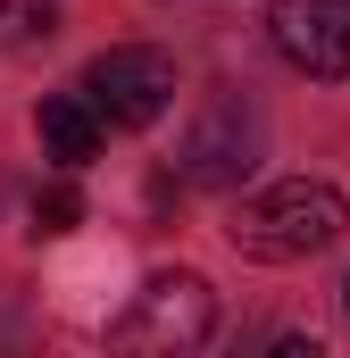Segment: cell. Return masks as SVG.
I'll return each mask as SVG.
<instances>
[{
	"label": "cell",
	"mask_w": 350,
	"mask_h": 358,
	"mask_svg": "<svg viewBox=\"0 0 350 358\" xmlns=\"http://www.w3.org/2000/svg\"><path fill=\"white\" fill-rule=\"evenodd\" d=\"M342 225H350V200L334 192V183L292 176V183L251 192V200L234 208L225 234H234L242 259H259V267H292V259H317L326 242H342Z\"/></svg>",
	"instance_id": "6da1fadb"
},
{
	"label": "cell",
	"mask_w": 350,
	"mask_h": 358,
	"mask_svg": "<svg viewBox=\"0 0 350 358\" xmlns=\"http://www.w3.org/2000/svg\"><path fill=\"white\" fill-rule=\"evenodd\" d=\"M84 100L100 108V125L142 134V125H159V117L175 108V59L167 50H142V42L100 50V59L84 67Z\"/></svg>",
	"instance_id": "7a4b0ae2"
},
{
	"label": "cell",
	"mask_w": 350,
	"mask_h": 358,
	"mask_svg": "<svg viewBox=\"0 0 350 358\" xmlns=\"http://www.w3.org/2000/svg\"><path fill=\"white\" fill-rule=\"evenodd\" d=\"M209 325H217V292H209L192 267H175V275H150V283H142V300H134V317H125V342H150V350H200Z\"/></svg>",
	"instance_id": "3957f363"
},
{
	"label": "cell",
	"mask_w": 350,
	"mask_h": 358,
	"mask_svg": "<svg viewBox=\"0 0 350 358\" xmlns=\"http://www.w3.org/2000/svg\"><path fill=\"white\" fill-rule=\"evenodd\" d=\"M259 167V117L242 100H209L200 125L183 134V183L200 192H234V183Z\"/></svg>",
	"instance_id": "277c9868"
},
{
	"label": "cell",
	"mask_w": 350,
	"mask_h": 358,
	"mask_svg": "<svg viewBox=\"0 0 350 358\" xmlns=\"http://www.w3.org/2000/svg\"><path fill=\"white\" fill-rule=\"evenodd\" d=\"M267 34L300 76H350V0H275Z\"/></svg>",
	"instance_id": "5b68a950"
},
{
	"label": "cell",
	"mask_w": 350,
	"mask_h": 358,
	"mask_svg": "<svg viewBox=\"0 0 350 358\" xmlns=\"http://www.w3.org/2000/svg\"><path fill=\"white\" fill-rule=\"evenodd\" d=\"M42 150L59 167H84L100 150V108L92 100H42Z\"/></svg>",
	"instance_id": "8992f818"
},
{
	"label": "cell",
	"mask_w": 350,
	"mask_h": 358,
	"mask_svg": "<svg viewBox=\"0 0 350 358\" xmlns=\"http://www.w3.org/2000/svg\"><path fill=\"white\" fill-rule=\"evenodd\" d=\"M76 225H84V192H76V183L34 192V234H76Z\"/></svg>",
	"instance_id": "52a82bcc"
},
{
	"label": "cell",
	"mask_w": 350,
	"mask_h": 358,
	"mask_svg": "<svg viewBox=\"0 0 350 358\" xmlns=\"http://www.w3.org/2000/svg\"><path fill=\"white\" fill-rule=\"evenodd\" d=\"M50 34V0H0V42H34Z\"/></svg>",
	"instance_id": "ba28073f"
},
{
	"label": "cell",
	"mask_w": 350,
	"mask_h": 358,
	"mask_svg": "<svg viewBox=\"0 0 350 358\" xmlns=\"http://www.w3.org/2000/svg\"><path fill=\"white\" fill-rule=\"evenodd\" d=\"M342 300H350V283H342Z\"/></svg>",
	"instance_id": "9c48e42d"
}]
</instances>
